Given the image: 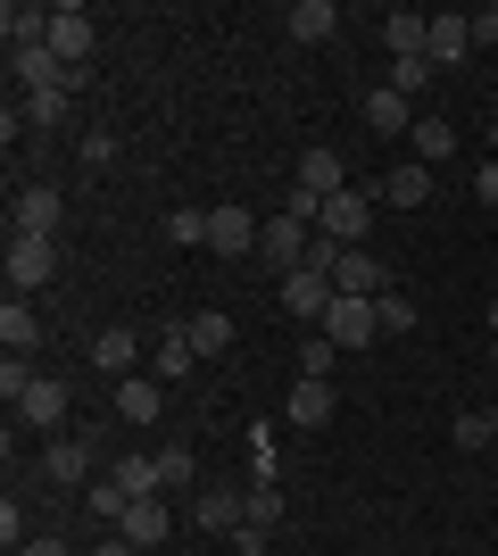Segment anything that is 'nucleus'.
Masks as SVG:
<instances>
[{
	"instance_id": "4c0bfd02",
	"label": "nucleus",
	"mask_w": 498,
	"mask_h": 556,
	"mask_svg": "<svg viewBox=\"0 0 498 556\" xmlns=\"http://www.w3.org/2000/svg\"><path fill=\"white\" fill-rule=\"evenodd\" d=\"M457 448H490V416H457Z\"/></svg>"
},
{
	"instance_id": "72a5a7b5",
	"label": "nucleus",
	"mask_w": 498,
	"mask_h": 556,
	"mask_svg": "<svg viewBox=\"0 0 498 556\" xmlns=\"http://www.w3.org/2000/svg\"><path fill=\"white\" fill-rule=\"evenodd\" d=\"M424 84H432V59H391V92H424Z\"/></svg>"
},
{
	"instance_id": "20e7f679",
	"label": "nucleus",
	"mask_w": 498,
	"mask_h": 556,
	"mask_svg": "<svg viewBox=\"0 0 498 556\" xmlns=\"http://www.w3.org/2000/svg\"><path fill=\"white\" fill-rule=\"evenodd\" d=\"M59 275V241H34V232H9V291H42V282Z\"/></svg>"
},
{
	"instance_id": "58836bf2",
	"label": "nucleus",
	"mask_w": 498,
	"mask_h": 556,
	"mask_svg": "<svg viewBox=\"0 0 498 556\" xmlns=\"http://www.w3.org/2000/svg\"><path fill=\"white\" fill-rule=\"evenodd\" d=\"M117 159V134H84V166H108Z\"/></svg>"
},
{
	"instance_id": "a878e982",
	"label": "nucleus",
	"mask_w": 498,
	"mask_h": 556,
	"mask_svg": "<svg viewBox=\"0 0 498 556\" xmlns=\"http://www.w3.org/2000/svg\"><path fill=\"white\" fill-rule=\"evenodd\" d=\"M191 349H200V357H225V349H233V316H225V307H208V316H191Z\"/></svg>"
},
{
	"instance_id": "6ab92c4d",
	"label": "nucleus",
	"mask_w": 498,
	"mask_h": 556,
	"mask_svg": "<svg viewBox=\"0 0 498 556\" xmlns=\"http://www.w3.org/2000/svg\"><path fill=\"white\" fill-rule=\"evenodd\" d=\"M158 407H166L158 374H150V382H142V374H125V382H117V416L125 424H158Z\"/></svg>"
},
{
	"instance_id": "412c9836",
	"label": "nucleus",
	"mask_w": 498,
	"mask_h": 556,
	"mask_svg": "<svg viewBox=\"0 0 498 556\" xmlns=\"http://www.w3.org/2000/svg\"><path fill=\"white\" fill-rule=\"evenodd\" d=\"M0 341H9V357H34V349H42V316L25 300H9L0 307Z\"/></svg>"
},
{
	"instance_id": "f8f14e48",
	"label": "nucleus",
	"mask_w": 498,
	"mask_h": 556,
	"mask_svg": "<svg viewBox=\"0 0 498 556\" xmlns=\"http://www.w3.org/2000/svg\"><path fill=\"white\" fill-rule=\"evenodd\" d=\"M258 257H266V266H283V275H291V266H308V225L274 216V225L258 232Z\"/></svg>"
},
{
	"instance_id": "aec40b11",
	"label": "nucleus",
	"mask_w": 498,
	"mask_h": 556,
	"mask_svg": "<svg viewBox=\"0 0 498 556\" xmlns=\"http://www.w3.org/2000/svg\"><path fill=\"white\" fill-rule=\"evenodd\" d=\"M424 34H432V17H416V9H391V17H382L391 59H424Z\"/></svg>"
},
{
	"instance_id": "a19ab883",
	"label": "nucleus",
	"mask_w": 498,
	"mask_h": 556,
	"mask_svg": "<svg viewBox=\"0 0 498 556\" xmlns=\"http://www.w3.org/2000/svg\"><path fill=\"white\" fill-rule=\"evenodd\" d=\"M474 191H482V200L498 208V159H482V166H474Z\"/></svg>"
},
{
	"instance_id": "f704fd0d",
	"label": "nucleus",
	"mask_w": 498,
	"mask_h": 556,
	"mask_svg": "<svg viewBox=\"0 0 498 556\" xmlns=\"http://www.w3.org/2000/svg\"><path fill=\"white\" fill-rule=\"evenodd\" d=\"M84 507H92V515H108V523H117V515L133 507V498H125L117 482H84Z\"/></svg>"
},
{
	"instance_id": "c85d7f7f",
	"label": "nucleus",
	"mask_w": 498,
	"mask_h": 556,
	"mask_svg": "<svg viewBox=\"0 0 498 556\" xmlns=\"http://www.w3.org/2000/svg\"><path fill=\"white\" fill-rule=\"evenodd\" d=\"M332 366H341V349L316 332V341H299V382H332Z\"/></svg>"
},
{
	"instance_id": "9d476101",
	"label": "nucleus",
	"mask_w": 498,
	"mask_h": 556,
	"mask_svg": "<svg viewBox=\"0 0 498 556\" xmlns=\"http://www.w3.org/2000/svg\"><path fill=\"white\" fill-rule=\"evenodd\" d=\"M67 382H59V374H42V382H34V391L17 399V424H34V432H59V424H67Z\"/></svg>"
},
{
	"instance_id": "0eeeda50",
	"label": "nucleus",
	"mask_w": 498,
	"mask_h": 556,
	"mask_svg": "<svg viewBox=\"0 0 498 556\" xmlns=\"http://www.w3.org/2000/svg\"><path fill=\"white\" fill-rule=\"evenodd\" d=\"M92 42H100V34H92L84 9H59V17H50V59H59V67L84 75V67H92Z\"/></svg>"
},
{
	"instance_id": "9b49d317",
	"label": "nucleus",
	"mask_w": 498,
	"mask_h": 556,
	"mask_svg": "<svg viewBox=\"0 0 498 556\" xmlns=\"http://www.w3.org/2000/svg\"><path fill=\"white\" fill-rule=\"evenodd\" d=\"M241 515H250V490H200V498H191V523H200V532H241Z\"/></svg>"
},
{
	"instance_id": "f3484780",
	"label": "nucleus",
	"mask_w": 498,
	"mask_h": 556,
	"mask_svg": "<svg viewBox=\"0 0 498 556\" xmlns=\"http://www.w3.org/2000/svg\"><path fill=\"white\" fill-rule=\"evenodd\" d=\"M283 34L291 42H332V34H341V9H332V0H299V9H283Z\"/></svg>"
},
{
	"instance_id": "2f4dec72",
	"label": "nucleus",
	"mask_w": 498,
	"mask_h": 556,
	"mask_svg": "<svg viewBox=\"0 0 498 556\" xmlns=\"http://www.w3.org/2000/svg\"><path fill=\"white\" fill-rule=\"evenodd\" d=\"M241 523L274 532V523H283V490H274V482H258V490H250V515H241Z\"/></svg>"
},
{
	"instance_id": "f03ea898",
	"label": "nucleus",
	"mask_w": 498,
	"mask_h": 556,
	"mask_svg": "<svg viewBox=\"0 0 498 556\" xmlns=\"http://www.w3.org/2000/svg\"><path fill=\"white\" fill-rule=\"evenodd\" d=\"M100 424H84V441H50L42 448V482H59V490H75V482H92V465H100Z\"/></svg>"
},
{
	"instance_id": "7ed1b4c3",
	"label": "nucleus",
	"mask_w": 498,
	"mask_h": 556,
	"mask_svg": "<svg viewBox=\"0 0 498 556\" xmlns=\"http://www.w3.org/2000/svg\"><path fill=\"white\" fill-rule=\"evenodd\" d=\"M316 225H324V241H341V250H366V225H374V191H357V184H349V191H332Z\"/></svg>"
},
{
	"instance_id": "a18cd8bd",
	"label": "nucleus",
	"mask_w": 498,
	"mask_h": 556,
	"mask_svg": "<svg viewBox=\"0 0 498 556\" xmlns=\"http://www.w3.org/2000/svg\"><path fill=\"white\" fill-rule=\"evenodd\" d=\"M490 332H498V307H490Z\"/></svg>"
},
{
	"instance_id": "4468645a",
	"label": "nucleus",
	"mask_w": 498,
	"mask_h": 556,
	"mask_svg": "<svg viewBox=\"0 0 498 556\" xmlns=\"http://www.w3.org/2000/svg\"><path fill=\"white\" fill-rule=\"evenodd\" d=\"M133 357H142V341H133V332L125 325H108V332H92V349H84V366H100V374H133Z\"/></svg>"
},
{
	"instance_id": "dca6fc26",
	"label": "nucleus",
	"mask_w": 498,
	"mask_h": 556,
	"mask_svg": "<svg viewBox=\"0 0 498 556\" xmlns=\"http://www.w3.org/2000/svg\"><path fill=\"white\" fill-rule=\"evenodd\" d=\"M374 200H391V208H407V216H416V208L432 200V166H391V175L374 184Z\"/></svg>"
},
{
	"instance_id": "ea45409f",
	"label": "nucleus",
	"mask_w": 498,
	"mask_h": 556,
	"mask_svg": "<svg viewBox=\"0 0 498 556\" xmlns=\"http://www.w3.org/2000/svg\"><path fill=\"white\" fill-rule=\"evenodd\" d=\"M474 25V50H498V9H482V17H465Z\"/></svg>"
},
{
	"instance_id": "473e14b6",
	"label": "nucleus",
	"mask_w": 498,
	"mask_h": 556,
	"mask_svg": "<svg viewBox=\"0 0 498 556\" xmlns=\"http://www.w3.org/2000/svg\"><path fill=\"white\" fill-rule=\"evenodd\" d=\"M25 125H34V134L67 125V92H42V100H25Z\"/></svg>"
},
{
	"instance_id": "c9c22d12",
	"label": "nucleus",
	"mask_w": 498,
	"mask_h": 556,
	"mask_svg": "<svg viewBox=\"0 0 498 556\" xmlns=\"http://www.w3.org/2000/svg\"><path fill=\"white\" fill-rule=\"evenodd\" d=\"M34 382H42V374L25 366V357H0V391H9V407H17V399L34 391Z\"/></svg>"
},
{
	"instance_id": "37998d69",
	"label": "nucleus",
	"mask_w": 498,
	"mask_h": 556,
	"mask_svg": "<svg viewBox=\"0 0 498 556\" xmlns=\"http://www.w3.org/2000/svg\"><path fill=\"white\" fill-rule=\"evenodd\" d=\"M92 556H142V548H133V540H125V532H108V540H100Z\"/></svg>"
},
{
	"instance_id": "1a4fd4ad",
	"label": "nucleus",
	"mask_w": 498,
	"mask_h": 556,
	"mask_svg": "<svg viewBox=\"0 0 498 556\" xmlns=\"http://www.w3.org/2000/svg\"><path fill=\"white\" fill-rule=\"evenodd\" d=\"M258 216H250V208H208V250L216 257H250V250H258Z\"/></svg>"
},
{
	"instance_id": "f257e3e1",
	"label": "nucleus",
	"mask_w": 498,
	"mask_h": 556,
	"mask_svg": "<svg viewBox=\"0 0 498 556\" xmlns=\"http://www.w3.org/2000/svg\"><path fill=\"white\" fill-rule=\"evenodd\" d=\"M316 332H324V341L341 349V357L374 349V341H382V325H374V300H349V291H341V300L324 307V325H316Z\"/></svg>"
},
{
	"instance_id": "393cba45",
	"label": "nucleus",
	"mask_w": 498,
	"mask_h": 556,
	"mask_svg": "<svg viewBox=\"0 0 498 556\" xmlns=\"http://www.w3.org/2000/svg\"><path fill=\"white\" fill-rule=\"evenodd\" d=\"M283 424H332V382H299L283 399Z\"/></svg>"
},
{
	"instance_id": "c756f323",
	"label": "nucleus",
	"mask_w": 498,
	"mask_h": 556,
	"mask_svg": "<svg viewBox=\"0 0 498 556\" xmlns=\"http://www.w3.org/2000/svg\"><path fill=\"white\" fill-rule=\"evenodd\" d=\"M166 241H183V250H208V208H175V216H166Z\"/></svg>"
},
{
	"instance_id": "7c9ffc66",
	"label": "nucleus",
	"mask_w": 498,
	"mask_h": 556,
	"mask_svg": "<svg viewBox=\"0 0 498 556\" xmlns=\"http://www.w3.org/2000/svg\"><path fill=\"white\" fill-rule=\"evenodd\" d=\"M374 325L382 332H416V300H407V291H382V300H374Z\"/></svg>"
},
{
	"instance_id": "ddd939ff",
	"label": "nucleus",
	"mask_w": 498,
	"mask_h": 556,
	"mask_svg": "<svg viewBox=\"0 0 498 556\" xmlns=\"http://www.w3.org/2000/svg\"><path fill=\"white\" fill-rule=\"evenodd\" d=\"M50 17H59V9L9 0V9H0V25H9V50H50Z\"/></svg>"
},
{
	"instance_id": "423d86ee",
	"label": "nucleus",
	"mask_w": 498,
	"mask_h": 556,
	"mask_svg": "<svg viewBox=\"0 0 498 556\" xmlns=\"http://www.w3.org/2000/svg\"><path fill=\"white\" fill-rule=\"evenodd\" d=\"M332 300H341V291H332L324 266H291V275H283V307L299 316V325H324V307H332Z\"/></svg>"
},
{
	"instance_id": "c03bdc74",
	"label": "nucleus",
	"mask_w": 498,
	"mask_h": 556,
	"mask_svg": "<svg viewBox=\"0 0 498 556\" xmlns=\"http://www.w3.org/2000/svg\"><path fill=\"white\" fill-rule=\"evenodd\" d=\"M490 448H498V407H490Z\"/></svg>"
},
{
	"instance_id": "cd10ccee",
	"label": "nucleus",
	"mask_w": 498,
	"mask_h": 556,
	"mask_svg": "<svg viewBox=\"0 0 498 556\" xmlns=\"http://www.w3.org/2000/svg\"><path fill=\"white\" fill-rule=\"evenodd\" d=\"M407 116H416V109H407L391 84H382V92H366V125H374V134H407Z\"/></svg>"
},
{
	"instance_id": "a211bd4d",
	"label": "nucleus",
	"mask_w": 498,
	"mask_h": 556,
	"mask_svg": "<svg viewBox=\"0 0 498 556\" xmlns=\"http://www.w3.org/2000/svg\"><path fill=\"white\" fill-rule=\"evenodd\" d=\"M117 532L133 540V548H158V540L175 532V523H166V498H133V507L117 515Z\"/></svg>"
},
{
	"instance_id": "4be33fe9",
	"label": "nucleus",
	"mask_w": 498,
	"mask_h": 556,
	"mask_svg": "<svg viewBox=\"0 0 498 556\" xmlns=\"http://www.w3.org/2000/svg\"><path fill=\"white\" fill-rule=\"evenodd\" d=\"M191 366H200V349H191V332L175 325V332H166V341H158V357H150V374H158V382H183Z\"/></svg>"
},
{
	"instance_id": "6e6552de",
	"label": "nucleus",
	"mask_w": 498,
	"mask_h": 556,
	"mask_svg": "<svg viewBox=\"0 0 498 556\" xmlns=\"http://www.w3.org/2000/svg\"><path fill=\"white\" fill-rule=\"evenodd\" d=\"M332 291H349V300H382V291H391V266H382L374 250H341V266H332Z\"/></svg>"
},
{
	"instance_id": "b1692460",
	"label": "nucleus",
	"mask_w": 498,
	"mask_h": 556,
	"mask_svg": "<svg viewBox=\"0 0 498 556\" xmlns=\"http://www.w3.org/2000/svg\"><path fill=\"white\" fill-rule=\"evenodd\" d=\"M299 191H316V200H332V191H349L341 159H332V150H308V159H299Z\"/></svg>"
},
{
	"instance_id": "2eb2a0df",
	"label": "nucleus",
	"mask_w": 498,
	"mask_h": 556,
	"mask_svg": "<svg viewBox=\"0 0 498 556\" xmlns=\"http://www.w3.org/2000/svg\"><path fill=\"white\" fill-rule=\"evenodd\" d=\"M424 59H432V67H457V59H474V25H465V17H432Z\"/></svg>"
},
{
	"instance_id": "e433bc0d",
	"label": "nucleus",
	"mask_w": 498,
	"mask_h": 556,
	"mask_svg": "<svg viewBox=\"0 0 498 556\" xmlns=\"http://www.w3.org/2000/svg\"><path fill=\"white\" fill-rule=\"evenodd\" d=\"M191 473H200V465H191V448H158V482H166V490H183Z\"/></svg>"
},
{
	"instance_id": "39448f33",
	"label": "nucleus",
	"mask_w": 498,
	"mask_h": 556,
	"mask_svg": "<svg viewBox=\"0 0 498 556\" xmlns=\"http://www.w3.org/2000/svg\"><path fill=\"white\" fill-rule=\"evenodd\" d=\"M59 216H67L59 184H25L17 200H9V232H34V241H50V232H59Z\"/></svg>"
},
{
	"instance_id": "5701e85b",
	"label": "nucleus",
	"mask_w": 498,
	"mask_h": 556,
	"mask_svg": "<svg viewBox=\"0 0 498 556\" xmlns=\"http://www.w3.org/2000/svg\"><path fill=\"white\" fill-rule=\"evenodd\" d=\"M108 482H117L125 490V498H158V457H117V465H108Z\"/></svg>"
},
{
	"instance_id": "bb28decb",
	"label": "nucleus",
	"mask_w": 498,
	"mask_h": 556,
	"mask_svg": "<svg viewBox=\"0 0 498 556\" xmlns=\"http://www.w3.org/2000/svg\"><path fill=\"white\" fill-rule=\"evenodd\" d=\"M449 150H457V125H449V116H416V166L449 159Z\"/></svg>"
},
{
	"instance_id": "79ce46f5",
	"label": "nucleus",
	"mask_w": 498,
	"mask_h": 556,
	"mask_svg": "<svg viewBox=\"0 0 498 556\" xmlns=\"http://www.w3.org/2000/svg\"><path fill=\"white\" fill-rule=\"evenodd\" d=\"M9 556H67V540H50V532H42V540H25V548H9Z\"/></svg>"
}]
</instances>
